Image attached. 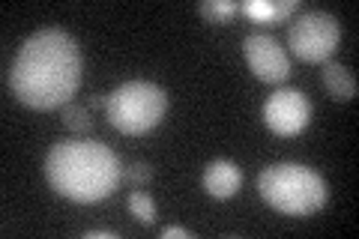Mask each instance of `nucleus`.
Here are the masks:
<instances>
[{
  "mask_svg": "<svg viewBox=\"0 0 359 239\" xmlns=\"http://www.w3.org/2000/svg\"><path fill=\"white\" fill-rule=\"evenodd\" d=\"M261 198L282 215H311L330 200V186L318 170L297 162L269 165L257 177Z\"/></svg>",
  "mask_w": 359,
  "mask_h": 239,
  "instance_id": "7ed1b4c3",
  "label": "nucleus"
},
{
  "mask_svg": "<svg viewBox=\"0 0 359 239\" xmlns=\"http://www.w3.org/2000/svg\"><path fill=\"white\" fill-rule=\"evenodd\" d=\"M171 236L189 239V236H192V231H186V227H165V231H162V239H171Z\"/></svg>",
  "mask_w": 359,
  "mask_h": 239,
  "instance_id": "2eb2a0df",
  "label": "nucleus"
},
{
  "mask_svg": "<svg viewBox=\"0 0 359 239\" xmlns=\"http://www.w3.org/2000/svg\"><path fill=\"white\" fill-rule=\"evenodd\" d=\"M129 212L144 224L156 221V203L150 195H144V191H132L129 195Z\"/></svg>",
  "mask_w": 359,
  "mask_h": 239,
  "instance_id": "9b49d317",
  "label": "nucleus"
},
{
  "mask_svg": "<svg viewBox=\"0 0 359 239\" xmlns=\"http://www.w3.org/2000/svg\"><path fill=\"white\" fill-rule=\"evenodd\" d=\"M123 177V165L117 153L102 141L69 138L57 141L45 156V179L57 195L96 203L117 189Z\"/></svg>",
  "mask_w": 359,
  "mask_h": 239,
  "instance_id": "f03ea898",
  "label": "nucleus"
},
{
  "mask_svg": "<svg viewBox=\"0 0 359 239\" xmlns=\"http://www.w3.org/2000/svg\"><path fill=\"white\" fill-rule=\"evenodd\" d=\"M341 27L330 13H302L290 21L287 42L294 54L306 63H323L339 51Z\"/></svg>",
  "mask_w": 359,
  "mask_h": 239,
  "instance_id": "39448f33",
  "label": "nucleus"
},
{
  "mask_svg": "<svg viewBox=\"0 0 359 239\" xmlns=\"http://www.w3.org/2000/svg\"><path fill=\"white\" fill-rule=\"evenodd\" d=\"M126 177H129V183H135V186H147L150 177H153V170H150V165L135 162V165L126 170Z\"/></svg>",
  "mask_w": 359,
  "mask_h": 239,
  "instance_id": "4468645a",
  "label": "nucleus"
},
{
  "mask_svg": "<svg viewBox=\"0 0 359 239\" xmlns=\"http://www.w3.org/2000/svg\"><path fill=\"white\" fill-rule=\"evenodd\" d=\"M87 239H117V233H111V231H90L84 233Z\"/></svg>",
  "mask_w": 359,
  "mask_h": 239,
  "instance_id": "f3484780",
  "label": "nucleus"
},
{
  "mask_svg": "<svg viewBox=\"0 0 359 239\" xmlns=\"http://www.w3.org/2000/svg\"><path fill=\"white\" fill-rule=\"evenodd\" d=\"M9 87L18 102L36 111L69 105L81 87V48L60 27H45L18 48L9 69Z\"/></svg>",
  "mask_w": 359,
  "mask_h": 239,
  "instance_id": "f257e3e1",
  "label": "nucleus"
},
{
  "mask_svg": "<svg viewBox=\"0 0 359 239\" xmlns=\"http://www.w3.org/2000/svg\"><path fill=\"white\" fill-rule=\"evenodd\" d=\"M237 4H231V0H204V4L198 6V13L210 18V21H228L233 13H237Z\"/></svg>",
  "mask_w": 359,
  "mask_h": 239,
  "instance_id": "f8f14e48",
  "label": "nucleus"
},
{
  "mask_svg": "<svg viewBox=\"0 0 359 239\" xmlns=\"http://www.w3.org/2000/svg\"><path fill=\"white\" fill-rule=\"evenodd\" d=\"M90 105H93V108H108V93H93Z\"/></svg>",
  "mask_w": 359,
  "mask_h": 239,
  "instance_id": "dca6fc26",
  "label": "nucleus"
},
{
  "mask_svg": "<svg viewBox=\"0 0 359 239\" xmlns=\"http://www.w3.org/2000/svg\"><path fill=\"white\" fill-rule=\"evenodd\" d=\"M323 87L335 102H351L356 96V75L344 63H327L323 66Z\"/></svg>",
  "mask_w": 359,
  "mask_h": 239,
  "instance_id": "1a4fd4ad",
  "label": "nucleus"
},
{
  "mask_svg": "<svg viewBox=\"0 0 359 239\" xmlns=\"http://www.w3.org/2000/svg\"><path fill=\"white\" fill-rule=\"evenodd\" d=\"M243 54H245L249 69L261 78V81H269V84L287 81L290 57L285 54V48L269 36V33H252V36H245L243 39Z\"/></svg>",
  "mask_w": 359,
  "mask_h": 239,
  "instance_id": "0eeeda50",
  "label": "nucleus"
},
{
  "mask_svg": "<svg viewBox=\"0 0 359 239\" xmlns=\"http://www.w3.org/2000/svg\"><path fill=\"white\" fill-rule=\"evenodd\" d=\"M204 191H210L216 200H228L240 191V183H243V174L240 168L231 162V158H216L210 162L207 170H204Z\"/></svg>",
  "mask_w": 359,
  "mask_h": 239,
  "instance_id": "6e6552de",
  "label": "nucleus"
},
{
  "mask_svg": "<svg viewBox=\"0 0 359 239\" xmlns=\"http://www.w3.org/2000/svg\"><path fill=\"white\" fill-rule=\"evenodd\" d=\"M264 120L276 135H299L311 120V102L299 90H276L264 105Z\"/></svg>",
  "mask_w": 359,
  "mask_h": 239,
  "instance_id": "423d86ee",
  "label": "nucleus"
},
{
  "mask_svg": "<svg viewBox=\"0 0 359 239\" xmlns=\"http://www.w3.org/2000/svg\"><path fill=\"white\" fill-rule=\"evenodd\" d=\"M63 120H66V126H69L72 132H87L90 126H93V120H90V111L84 105H75V102L63 105Z\"/></svg>",
  "mask_w": 359,
  "mask_h": 239,
  "instance_id": "ddd939ff",
  "label": "nucleus"
},
{
  "mask_svg": "<svg viewBox=\"0 0 359 239\" xmlns=\"http://www.w3.org/2000/svg\"><path fill=\"white\" fill-rule=\"evenodd\" d=\"M240 9L249 18L266 25V21H282L287 15H294L297 9H299V0H282V4H269V0H245Z\"/></svg>",
  "mask_w": 359,
  "mask_h": 239,
  "instance_id": "9d476101",
  "label": "nucleus"
},
{
  "mask_svg": "<svg viewBox=\"0 0 359 239\" xmlns=\"http://www.w3.org/2000/svg\"><path fill=\"white\" fill-rule=\"evenodd\" d=\"M168 96L153 81H126L114 93H108V123L123 135H144L159 126L165 117Z\"/></svg>",
  "mask_w": 359,
  "mask_h": 239,
  "instance_id": "20e7f679",
  "label": "nucleus"
}]
</instances>
